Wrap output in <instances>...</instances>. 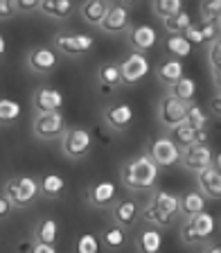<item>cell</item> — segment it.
I'll return each mask as SVG.
<instances>
[{
    "mask_svg": "<svg viewBox=\"0 0 221 253\" xmlns=\"http://www.w3.org/2000/svg\"><path fill=\"white\" fill-rule=\"evenodd\" d=\"M109 2H104V0H88V2H84L81 5V16H84V21L90 23V25H97L100 27V23L104 21L106 11H109Z\"/></svg>",
    "mask_w": 221,
    "mask_h": 253,
    "instance_id": "cell-26",
    "label": "cell"
},
{
    "mask_svg": "<svg viewBox=\"0 0 221 253\" xmlns=\"http://www.w3.org/2000/svg\"><path fill=\"white\" fill-rule=\"evenodd\" d=\"M115 185L110 183V181H97V183H93L88 188V204L93 206V208H100V211H104V208H110V206L115 204Z\"/></svg>",
    "mask_w": 221,
    "mask_h": 253,
    "instance_id": "cell-18",
    "label": "cell"
},
{
    "mask_svg": "<svg viewBox=\"0 0 221 253\" xmlns=\"http://www.w3.org/2000/svg\"><path fill=\"white\" fill-rule=\"evenodd\" d=\"M205 197L201 195L199 190H189L181 197V215L185 217H192V215H199V212L205 211Z\"/></svg>",
    "mask_w": 221,
    "mask_h": 253,
    "instance_id": "cell-25",
    "label": "cell"
},
{
    "mask_svg": "<svg viewBox=\"0 0 221 253\" xmlns=\"http://www.w3.org/2000/svg\"><path fill=\"white\" fill-rule=\"evenodd\" d=\"M95 45V39L90 34L84 32H59L54 37V47H57L59 54H66V57H81V54H88Z\"/></svg>",
    "mask_w": 221,
    "mask_h": 253,
    "instance_id": "cell-6",
    "label": "cell"
},
{
    "mask_svg": "<svg viewBox=\"0 0 221 253\" xmlns=\"http://www.w3.org/2000/svg\"><path fill=\"white\" fill-rule=\"evenodd\" d=\"M100 242L104 244L109 251H117V249H122L124 247V242H126V231L124 228H120L117 224L106 226L104 231H102V235H100Z\"/></svg>",
    "mask_w": 221,
    "mask_h": 253,
    "instance_id": "cell-28",
    "label": "cell"
},
{
    "mask_svg": "<svg viewBox=\"0 0 221 253\" xmlns=\"http://www.w3.org/2000/svg\"><path fill=\"white\" fill-rule=\"evenodd\" d=\"M5 52H7V41H5V37L0 34V59L5 57Z\"/></svg>",
    "mask_w": 221,
    "mask_h": 253,
    "instance_id": "cell-47",
    "label": "cell"
},
{
    "mask_svg": "<svg viewBox=\"0 0 221 253\" xmlns=\"http://www.w3.org/2000/svg\"><path fill=\"white\" fill-rule=\"evenodd\" d=\"M74 251L77 253H100V237L93 235V233L79 235L77 244H74Z\"/></svg>",
    "mask_w": 221,
    "mask_h": 253,
    "instance_id": "cell-36",
    "label": "cell"
},
{
    "mask_svg": "<svg viewBox=\"0 0 221 253\" xmlns=\"http://www.w3.org/2000/svg\"><path fill=\"white\" fill-rule=\"evenodd\" d=\"M187 106L185 102H181L179 97H174V95H163L160 102H158V120L165 129H174L176 125L185 120V113H187Z\"/></svg>",
    "mask_w": 221,
    "mask_h": 253,
    "instance_id": "cell-9",
    "label": "cell"
},
{
    "mask_svg": "<svg viewBox=\"0 0 221 253\" xmlns=\"http://www.w3.org/2000/svg\"><path fill=\"white\" fill-rule=\"evenodd\" d=\"M201 253H221V244H205Z\"/></svg>",
    "mask_w": 221,
    "mask_h": 253,
    "instance_id": "cell-45",
    "label": "cell"
},
{
    "mask_svg": "<svg viewBox=\"0 0 221 253\" xmlns=\"http://www.w3.org/2000/svg\"><path fill=\"white\" fill-rule=\"evenodd\" d=\"M21 118V104L11 97H0V126H11Z\"/></svg>",
    "mask_w": 221,
    "mask_h": 253,
    "instance_id": "cell-31",
    "label": "cell"
},
{
    "mask_svg": "<svg viewBox=\"0 0 221 253\" xmlns=\"http://www.w3.org/2000/svg\"><path fill=\"white\" fill-rule=\"evenodd\" d=\"M142 217L156 228H167L181 217V197L167 190H153L142 208Z\"/></svg>",
    "mask_w": 221,
    "mask_h": 253,
    "instance_id": "cell-1",
    "label": "cell"
},
{
    "mask_svg": "<svg viewBox=\"0 0 221 253\" xmlns=\"http://www.w3.org/2000/svg\"><path fill=\"white\" fill-rule=\"evenodd\" d=\"M151 11L160 21H167L179 11H183V2L181 0H156V2H151Z\"/></svg>",
    "mask_w": 221,
    "mask_h": 253,
    "instance_id": "cell-34",
    "label": "cell"
},
{
    "mask_svg": "<svg viewBox=\"0 0 221 253\" xmlns=\"http://www.w3.org/2000/svg\"><path fill=\"white\" fill-rule=\"evenodd\" d=\"M16 14H18L16 0H0V21H7V18H11Z\"/></svg>",
    "mask_w": 221,
    "mask_h": 253,
    "instance_id": "cell-40",
    "label": "cell"
},
{
    "mask_svg": "<svg viewBox=\"0 0 221 253\" xmlns=\"http://www.w3.org/2000/svg\"><path fill=\"white\" fill-rule=\"evenodd\" d=\"M57 235H59V224L50 217L38 221V226L34 228V240L41 244H57Z\"/></svg>",
    "mask_w": 221,
    "mask_h": 253,
    "instance_id": "cell-27",
    "label": "cell"
},
{
    "mask_svg": "<svg viewBox=\"0 0 221 253\" xmlns=\"http://www.w3.org/2000/svg\"><path fill=\"white\" fill-rule=\"evenodd\" d=\"M158 43V32L151 25H136L129 30V45L133 47V52H149Z\"/></svg>",
    "mask_w": 221,
    "mask_h": 253,
    "instance_id": "cell-17",
    "label": "cell"
},
{
    "mask_svg": "<svg viewBox=\"0 0 221 253\" xmlns=\"http://www.w3.org/2000/svg\"><path fill=\"white\" fill-rule=\"evenodd\" d=\"M199 30H201V41L208 43V45H210L212 41H217V39H221V32H219V25H217V23L201 21L199 23Z\"/></svg>",
    "mask_w": 221,
    "mask_h": 253,
    "instance_id": "cell-38",
    "label": "cell"
},
{
    "mask_svg": "<svg viewBox=\"0 0 221 253\" xmlns=\"http://www.w3.org/2000/svg\"><path fill=\"white\" fill-rule=\"evenodd\" d=\"M120 73H122V84L126 86H133L138 82H142L149 73L147 57L140 52H131L124 61H120Z\"/></svg>",
    "mask_w": 221,
    "mask_h": 253,
    "instance_id": "cell-14",
    "label": "cell"
},
{
    "mask_svg": "<svg viewBox=\"0 0 221 253\" xmlns=\"http://www.w3.org/2000/svg\"><path fill=\"white\" fill-rule=\"evenodd\" d=\"M217 25H219V32H221V16H219V21H217Z\"/></svg>",
    "mask_w": 221,
    "mask_h": 253,
    "instance_id": "cell-49",
    "label": "cell"
},
{
    "mask_svg": "<svg viewBox=\"0 0 221 253\" xmlns=\"http://www.w3.org/2000/svg\"><path fill=\"white\" fill-rule=\"evenodd\" d=\"M210 111L215 113L217 118H221V93H217L215 97L210 100Z\"/></svg>",
    "mask_w": 221,
    "mask_h": 253,
    "instance_id": "cell-44",
    "label": "cell"
},
{
    "mask_svg": "<svg viewBox=\"0 0 221 253\" xmlns=\"http://www.w3.org/2000/svg\"><path fill=\"white\" fill-rule=\"evenodd\" d=\"M129 14H131V5H126V2L110 5L104 16V21L100 23V30L106 32V34H122V32H126L129 25H131Z\"/></svg>",
    "mask_w": 221,
    "mask_h": 253,
    "instance_id": "cell-12",
    "label": "cell"
},
{
    "mask_svg": "<svg viewBox=\"0 0 221 253\" xmlns=\"http://www.w3.org/2000/svg\"><path fill=\"white\" fill-rule=\"evenodd\" d=\"M165 50H167L169 57L174 59H185L189 57V52H192V43L187 41V39H183L179 34V37H167V41H165Z\"/></svg>",
    "mask_w": 221,
    "mask_h": 253,
    "instance_id": "cell-33",
    "label": "cell"
},
{
    "mask_svg": "<svg viewBox=\"0 0 221 253\" xmlns=\"http://www.w3.org/2000/svg\"><path fill=\"white\" fill-rule=\"evenodd\" d=\"M90 149H93V133H90L88 129H84V126H70L61 136L63 156L73 158V161L84 158Z\"/></svg>",
    "mask_w": 221,
    "mask_h": 253,
    "instance_id": "cell-5",
    "label": "cell"
},
{
    "mask_svg": "<svg viewBox=\"0 0 221 253\" xmlns=\"http://www.w3.org/2000/svg\"><path fill=\"white\" fill-rule=\"evenodd\" d=\"M97 84H100L102 93H110L117 86H122V73L117 61H104L97 68Z\"/></svg>",
    "mask_w": 221,
    "mask_h": 253,
    "instance_id": "cell-20",
    "label": "cell"
},
{
    "mask_svg": "<svg viewBox=\"0 0 221 253\" xmlns=\"http://www.w3.org/2000/svg\"><path fill=\"white\" fill-rule=\"evenodd\" d=\"M11 201L7 199L5 195H0V219H5V217H9V212H11Z\"/></svg>",
    "mask_w": 221,
    "mask_h": 253,
    "instance_id": "cell-42",
    "label": "cell"
},
{
    "mask_svg": "<svg viewBox=\"0 0 221 253\" xmlns=\"http://www.w3.org/2000/svg\"><path fill=\"white\" fill-rule=\"evenodd\" d=\"M156 77H158V82H160L163 86L172 88L179 79L185 77L183 61H179V59H165V61H160L158 63V68H156Z\"/></svg>",
    "mask_w": 221,
    "mask_h": 253,
    "instance_id": "cell-22",
    "label": "cell"
},
{
    "mask_svg": "<svg viewBox=\"0 0 221 253\" xmlns=\"http://www.w3.org/2000/svg\"><path fill=\"white\" fill-rule=\"evenodd\" d=\"M142 208L136 199L131 197H122V199H115V204L110 206V217H113V224H117L120 228H133L136 221L140 219Z\"/></svg>",
    "mask_w": 221,
    "mask_h": 253,
    "instance_id": "cell-11",
    "label": "cell"
},
{
    "mask_svg": "<svg viewBox=\"0 0 221 253\" xmlns=\"http://www.w3.org/2000/svg\"><path fill=\"white\" fill-rule=\"evenodd\" d=\"M2 195L11 201V206L16 208H27V206L34 204L41 192H38V179L34 176H14L5 183L2 188Z\"/></svg>",
    "mask_w": 221,
    "mask_h": 253,
    "instance_id": "cell-4",
    "label": "cell"
},
{
    "mask_svg": "<svg viewBox=\"0 0 221 253\" xmlns=\"http://www.w3.org/2000/svg\"><path fill=\"white\" fill-rule=\"evenodd\" d=\"M104 122L109 129L113 131H124L129 129V125L133 122V109L131 104L126 102H117V104H110L104 109Z\"/></svg>",
    "mask_w": 221,
    "mask_h": 253,
    "instance_id": "cell-15",
    "label": "cell"
},
{
    "mask_svg": "<svg viewBox=\"0 0 221 253\" xmlns=\"http://www.w3.org/2000/svg\"><path fill=\"white\" fill-rule=\"evenodd\" d=\"M41 0H16V9L18 11H37Z\"/></svg>",
    "mask_w": 221,
    "mask_h": 253,
    "instance_id": "cell-41",
    "label": "cell"
},
{
    "mask_svg": "<svg viewBox=\"0 0 221 253\" xmlns=\"http://www.w3.org/2000/svg\"><path fill=\"white\" fill-rule=\"evenodd\" d=\"M215 228H217L215 215L203 211V212H199V215H192L185 219L183 228H181V240H183L187 247H194V244L208 242V240L215 235Z\"/></svg>",
    "mask_w": 221,
    "mask_h": 253,
    "instance_id": "cell-3",
    "label": "cell"
},
{
    "mask_svg": "<svg viewBox=\"0 0 221 253\" xmlns=\"http://www.w3.org/2000/svg\"><path fill=\"white\" fill-rule=\"evenodd\" d=\"M196 179H199V192L205 199H221V174L215 165L199 172Z\"/></svg>",
    "mask_w": 221,
    "mask_h": 253,
    "instance_id": "cell-19",
    "label": "cell"
},
{
    "mask_svg": "<svg viewBox=\"0 0 221 253\" xmlns=\"http://www.w3.org/2000/svg\"><path fill=\"white\" fill-rule=\"evenodd\" d=\"M147 154L158 163V168H172V165H179L181 158H183V149H181L169 136L153 138Z\"/></svg>",
    "mask_w": 221,
    "mask_h": 253,
    "instance_id": "cell-7",
    "label": "cell"
},
{
    "mask_svg": "<svg viewBox=\"0 0 221 253\" xmlns=\"http://www.w3.org/2000/svg\"><path fill=\"white\" fill-rule=\"evenodd\" d=\"M169 95L179 97V100L185 102V104H192V102H194V95H196V82L192 77L179 79V82L169 88Z\"/></svg>",
    "mask_w": 221,
    "mask_h": 253,
    "instance_id": "cell-30",
    "label": "cell"
},
{
    "mask_svg": "<svg viewBox=\"0 0 221 253\" xmlns=\"http://www.w3.org/2000/svg\"><path fill=\"white\" fill-rule=\"evenodd\" d=\"M136 249L138 253H160L163 251V235L160 228L156 226H145L136 237Z\"/></svg>",
    "mask_w": 221,
    "mask_h": 253,
    "instance_id": "cell-21",
    "label": "cell"
},
{
    "mask_svg": "<svg viewBox=\"0 0 221 253\" xmlns=\"http://www.w3.org/2000/svg\"><path fill=\"white\" fill-rule=\"evenodd\" d=\"M63 190H66V181H63L61 174H43L41 179H38V192L47 199H57V197L63 195Z\"/></svg>",
    "mask_w": 221,
    "mask_h": 253,
    "instance_id": "cell-24",
    "label": "cell"
},
{
    "mask_svg": "<svg viewBox=\"0 0 221 253\" xmlns=\"http://www.w3.org/2000/svg\"><path fill=\"white\" fill-rule=\"evenodd\" d=\"M169 133H172L169 138H172V140L176 142L181 149H187L189 145H194L196 136H199V131H196V129H192V126H189L185 120L181 122V125H176L174 129H169Z\"/></svg>",
    "mask_w": 221,
    "mask_h": 253,
    "instance_id": "cell-29",
    "label": "cell"
},
{
    "mask_svg": "<svg viewBox=\"0 0 221 253\" xmlns=\"http://www.w3.org/2000/svg\"><path fill=\"white\" fill-rule=\"evenodd\" d=\"M185 122L201 133V131H205V126H208V113H205L199 104L192 102V104L187 106V113H185Z\"/></svg>",
    "mask_w": 221,
    "mask_h": 253,
    "instance_id": "cell-35",
    "label": "cell"
},
{
    "mask_svg": "<svg viewBox=\"0 0 221 253\" xmlns=\"http://www.w3.org/2000/svg\"><path fill=\"white\" fill-rule=\"evenodd\" d=\"M32 104L37 109V113H57L63 106V95L57 88H50V86H41V88L34 90V97H32Z\"/></svg>",
    "mask_w": 221,
    "mask_h": 253,
    "instance_id": "cell-16",
    "label": "cell"
},
{
    "mask_svg": "<svg viewBox=\"0 0 221 253\" xmlns=\"http://www.w3.org/2000/svg\"><path fill=\"white\" fill-rule=\"evenodd\" d=\"M212 82H215V88L221 93V70H215V73H212Z\"/></svg>",
    "mask_w": 221,
    "mask_h": 253,
    "instance_id": "cell-46",
    "label": "cell"
},
{
    "mask_svg": "<svg viewBox=\"0 0 221 253\" xmlns=\"http://www.w3.org/2000/svg\"><path fill=\"white\" fill-rule=\"evenodd\" d=\"M181 163H183L185 169L199 174V172H203V169L212 168V163H215V152L210 149V145L194 142V145H189L187 149H183V158H181Z\"/></svg>",
    "mask_w": 221,
    "mask_h": 253,
    "instance_id": "cell-10",
    "label": "cell"
},
{
    "mask_svg": "<svg viewBox=\"0 0 221 253\" xmlns=\"http://www.w3.org/2000/svg\"><path fill=\"white\" fill-rule=\"evenodd\" d=\"M66 118L61 113H37L34 122H32V131L34 136L41 138V140H54V138H61L66 133Z\"/></svg>",
    "mask_w": 221,
    "mask_h": 253,
    "instance_id": "cell-8",
    "label": "cell"
},
{
    "mask_svg": "<svg viewBox=\"0 0 221 253\" xmlns=\"http://www.w3.org/2000/svg\"><path fill=\"white\" fill-rule=\"evenodd\" d=\"M57 61H59V52L52 50V47H47V45L32 47L30 52H27V68H30L32 73H37V75L54 73Z\"/></svg>",
    "mask_w": 221,
    "mask_h": 253,
    "instance_id": "cell-13",
    "label": "cell"
},
{
    "mask_svg": "<svg viewBox=\"0 0 221 253\" xmlns=\"http://www.w3.org/2000/svg\"><path fill=\"white\" fill-rule=\"evenodd\" d=\"M192 16H189V11H179L176 16H172V18H167V21H163L165 25V32H167L169 37H179V34H183L185 30H187L189 25H192Z\"/></svg>",
    "mask_w": 221,
    "mask_h": 253,
    "instance_id": "cell-32",
    "label": "cell"
},
{
    "mask_svg": "<svg viewBox=\"0 0 221 253\" xmlns=\"http://www.w3.org/2000/svg\"><path fill=\"white\" fill-rule=\"evenodd\" d=\"M122 183L126 190L133 192H147L158 183L160 176V168L149 154H140V156L131 158L129 163L122 168Z\"/></svg>",
    "mask_w": 221,
    "mask_h": 253,
    "instance_id": "cell-2",
    "label": "cell"
},
{
    "mask_svg": "<svg viewBox=\"0 0 221 253\" xmlns=\"http://www.w3.org/2000/svg\"><path fill=\"white\" fill-rule=\"evenodd\" d=\"M74 5L70 0H41V5H38V11L47 18H57V21H63V18H68L73 14Z\"/></svg>",
    "mask_w": 221,
    "mask_h": 253,
    "instance_id": "cell-23",
    "label": "cell"
},
{
    "mask_svg": "<svg viewBox=\"0 0 221 253\" xmlns=\"http://www.w3.org/2000/svg\"><path fill=\"white\" fill-rule=\"evenodd\" d=\"M199 14H201V21L217 23L219 21V16H221V0H208V2H201Z\"/></svg>",
    "mask_w": 221,
    "mask_h": 253,
    "instance_id": "cell-37",
    "label": "cell"
},
{
    "mask_svg": "<svg viewBox=\"0 0 221 253\" xmlns=\"http://www.w3.org/2000/svg\"><path fill=\"white\" fill-rule=\"evenodd\" d=\"M212 165H215V168L219 169V174H221V152H219V154H217V156H215V163H212Z\"/></svg>",
    "mask_w": 221,
    "mask_h": 253,
    "instance_id": "cell-48",
    "label": "cell"
},
{
    "mask_svg": "<svg viewBox=\"0 0 221 253\" xmlns=\"http://www.w3.org/2000/svg\"><path fill=\"white\" fill-rule=\"evenodd\" d=\"M30 253H57V249L52 244H41V242H34V247L30 249Z\"/></svg>",
    "mask_w": 221,
    "mask_h": 253,
    "instance_id": "cell-43",
    "label": "cell"
},
{
    "mask_svg": "<svg viewBox=\"0 0 221 253\" xmlns=\"http://www.w3.org/2000/svg\"><path fill=\"white\" fill-rule=\"evenodd\" d=\"M208 61H210L212 73L221 70V39H217V41H212L208 45Z\"/></svg>",
    "mask_w": 221,
    "mask_h": 253,
    "instance_id": "cell-39",
    "label": "cell"
}]
</instances>
